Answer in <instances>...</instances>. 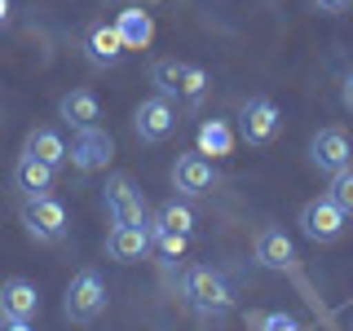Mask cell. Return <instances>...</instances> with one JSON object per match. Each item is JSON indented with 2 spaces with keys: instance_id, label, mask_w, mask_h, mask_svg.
<instances>
[{
  "instance_id": "3957f363",
  "label": "cell",
  "mask_w": 353,
  "mask_h": 331,
  "mask_svg": "<svg viewBox=\"0 0 353 331\" xmlns=\"http://www.w3.org/2000/svg\"><path fill=\"white\" fill-rule=\"evenodd\" d=\"M102 203H106V217L115 221V225H150V217H146V199H141V190L128 181L124 172L106 177Z\"/></svg>"
},
{
  "instance_id": "44dd1931",
  "label": "cell",
  "mask_w": 353,
  "mask_h": 331,
  "mask_svg": "<svg viewBox=\"0 0 353 331\" xmlns=\"http://www.w3.org/2000/svg\"><path fill=\"white\" fill-rule=\"evenodd\" d=\"M150 225L168 230V234H190V230H194V212H190L185 203H176V199H172V203H163L159 212H154Z\"/></svg>"
},
{
  "instance_id": "f1b7e54d",
  "label": "cell",
  "mask_w": 353,
  "mask_h": 331,
  "mask_svg": "<svg viewBox=\"0 0 353 331\" xmlns=\"http://www.w3.org/2000/svg\"><path fill=\"white\" fill-rule=\"evenodd\" d=\"M5 331H31V323H5Z\"/></svg>"
},
{
  "instance_id": "8fae6325",
  "label": "cell",
  "mask_w": 353,
  "mask_h": 331,
  "mask_svg": "<svg viewBox=\"0 0 353 331\" xmlns=\"http://www.w3.org/2000/svg\"><path fill=\"white\" fill-rule=\"evenodd\" d=\"M40 314V292L27 279L0 283V323H31Z\"/></svg>"
},
{
  "instance_id": "9c48e42d",
  "label": "cell",
  "mask_w": 353,
  "mask_h": 331,
  "mask_svg": "<svg viewBox=\"0 0 353 331\" xmlns=\"http://www.w3.org/2000/svg\"><path fill=\"white\" fill-rule=\"evenodd\" d=\"M110 154H115V141H110V132L93 124V128H80V132H75V141H71V150H66V159H71L80 172H97V168H106V163H110Z\"/></svg>"
},
{
  "instance_id": "6da1fadb",
  "label": "cell",
  "mask_w": 353,
  "mask_h": 331,
  "mask_svg": "<svg viewBox=\"0 0 353 331\" xmlns=\"http://www.w3.org/2000/svg\"><path fill=\"white\" fill-rule=\"evenodd\" d=\"M181 296L199 318H221L234 309V292H230L225 274L212 270V265H190L181 274Z\"/></svg>"
},
{
  "instance_id": "83f0119b",
  "label": "cell",
  "mask_w": 353,
  "mask_h": 331,
  "mask_svg": "<svg viewBox=\"0 0 353 331\" xmlns=\"http://www.w3.org/2000/svg\"><path fill=\"white\" fill-rule=\"evenodd\" d=\"M9 22V0H0V27Z\"/></svg>"
},
{
  "instance_id": "277c9868",
  "label": "cell",
  "mask_w": 353,
  "mask_h": 331,
  "mask_svg": "<svg viewBox=\"0 0 353 331\" xmlns=\"http://www.w3.org/2000/svg\"><path fill=\"white\" fill-rule=\"evenodd\" d=\"M283 128V115L279 106H274V97H248L239 110V137L248 141V146H270L274 137H279Z\"/></svg>"
},
{
  "instance_id": "d6986e66",
  "label": "cell",
  "mask_w": 353,
  "mask_h": 331,
  "mask_svg": "<svg viewBox=\"0 0 353 331\" xmlns=\"http://www.w3.org/2000/svg\"><path fill=\"white\" fill-rule=\"evenodd\" d=\"M234 150V128L225 124V119H203L199 124V154H212V159H225V154Z\"/></svg>"
},
{
  "instance_id": "2e32d148",
  "label": "cell",
  "mask_w": 353,
  "mask_h": 331,
  "mask_svg": "<svg viewBox=\"0 0 353 331\" xmlns=\"http://www.w3.org/2000/svg\"><path fill=\"white\" fill-rule=\"evenodd\" d=\"M115 31H119V40H124V49H150L154 18L146 14V9L128 5V9H119V14H115Z\"/></svg>"
},
{
  "instance_id": "5b68a950",
  "label": "cell",
  "mask_w": 353,
  "mask_h": 331,
  "mask_svg": "<svg viewBox=\"0 0 353 331\" xmlns=\"http://www.w3.org/2000/svg\"><path fill=\"white\" fill-rule=\"evenodd\" d=\"M22 225H27V234L36 243H58L66 234V208L53 194L27 199V203H22Z\"/></svg>"
},
{
  "instance_id": "e0dca14e",
  "label": "cell",
  "mask_w": 353,
  "mask_h": 331,
  "mask_svg": "<svg viewBox=\"0 0 353 331\" xmlns=\"http://www.w3.org/2000/svg\"><path fill=\"white\" fill-rule=\"evenodd\" d=\"M53 172H58V168H49V163L27 159V154H22V159L14 163V185H18L27 199H40V194L53 190Z\"/></svg>"
},
{
  "instance_id": "ac0fdd59",
  "label": "cell",
  "mask_w": 353,
  "mask_h": 331,
  "mask_svg": "<svg viewBox=\"0 0 353 331\" xmlns=\"http://www.w3.org/2000/svg\"><path fill=\"white\" fill-rule=\"evenodd\" d=\"M22 154H27V159L49 163V168H62V163H66V141H62L58 128H36L27 137V146H22Z\"/></svg>"
},
{
  "instance_id": "7402d4cb",
  "label": "cell",
  "mask_w": 353,
  "mask_h": 331,
  "mask_svg": "<svg viewBox=\"0 0 353 331\" xmlns=\"http://www.w3.org/2000/svg\"><path fill=\"white\" fill-rule=\"evenodd\" d=\"M203 93H208V71L203 66H194V62H185V71H181V102L185 106H203Z\"/></svg>"
},
{
  "instance_id": "603a6c76",
  "label": "cell",
  "mask_w": 353,
  "mask_h": 331,
  "mask_svg": "<svg viewBox=\"0 0 353 331\" xmlns=\"http://www.w3.org/2000/svg\"><path fill=\"white\" fill-rule=\"evenodd\" d=\"M150 248L159 252L163 261H181L185 257V234H168V230L150 225Z\"/></svg>"
},
{
  "instance_id": "cb8c5ba5",
  "label": "cell",
  "mask_w": 353,
  "mask_h": 331,
  "mask_svg": "<svg viewBox=\"0 0 353 331\" xmlns=\"http://www.w3.org/2000/svg\"><path fill=\"white\" fill-rule=\"evenodd\" d=\"M327 199L340 208L345 217H353V168H345V172H336L331 177V190H327Z\"/></svg>"
},
{
  "instance_id": "52a82bcc",
  "label": "cell",
  "mask_w": 353,
  "mask_h": 331,
  "mask_svg": "<svg viewBox=\"0 0 353 331\" xmlns=\"http://www.w3.org/2000/svg\"><path fill=\"white\" fill-rule=\"evenodd\" d=\"M309 159H314V168L323 172H345L353 168V137L345 128H318L314 141H309Z\"/></svg>"
},
{
  "instance_id": "ba28073f",
  "label": "cell",
  "mask_w": 353,
  "mask_h": 331,
  "mask_svg": "<svg viewBox=\"0 0 353 331\" xmlns=\"http://www.w3.org/2000/svg\"><path fill=\"white\" fill-rule=\"evenodd\" d=\"M345 225H349V217L340 212L327 194L309 199V203L301 208V230H305V239H314V243H336L340 234H345Z\"/></svg>"
},
{
  "instance_id": "5bb4252c",
  "label": "cell",
  "mask_w": 353,
  "mask_h": 331,
  "mask_svg": "<svg viewBox=\"0 0 353 331\" xmlns=\"http://www.w3.org/2000/svg\"><path fill=\"white\" fill-rule=\"evenodd\" d=\"M256 265H265V270H292L296 265V243L287 239L279 225H265L256 234Z\"/></svg>"
},
{
  "instance_id": "30bf717a",
  "label": "cell",
  "mask_w": 353,
  "mask_h": 331,
  "mask_svg": "<svg viewBox=\"0 0 353 331\" xmlns=\"http://www.w3.org/2000/svg\"><path fill=\"white\" fill-rule=\"evenodd\" d=\"M172 185H176V194H185V199L208 194V190L216 185V168H212V159H203L199 150L181 154V159L172 163Z\"/></svg>"
},
{
  "instance_id": "4fadbf2b",
  "label": "cell",
  "mask_w": 353,
  "mask_h": 331,
  "mask_svg": "<svg viewBox=\"0 0 353 331\" xmlns=\"http://www.w3.org/2000/svg\"><path fill=\"white\" fill-rule=\"evenodd\" d=\"M106 252H110V261H119V265L146 261V252H150V225H115L106 234Z\"/></svg>"
},
{
  "instance_id": "7a4b0ae2",
  "label": "cell",
  "mask_w": 353,
  "mask_h": 331,
  "mask_svg": "<svg viewBox=\"0 0 353 331\" xmlns=\"http://www.w3.org/2000/svg\"><path fill=\"white\" fill-rule=\"evenodd\" d=\"M62 309H66L71 323H93V318L106 309V283H102V274H97V270H80V274H75L71 287H66Z\"/></svg>"
},
{
  "instance_id": "8992f818",
  "label": "cell",
  "mask_w": 353,
  "mask_h": 331,
  "mask_svg": "<svg viewBox=\"0 0 353 331\" xmlns=\"http://www.w3.org/2000/svg\"><path fill=\"white\" fill-rule=\"evenodd\" d=\"M132 128H137V137L146 141V146H159V141H168L176 132V110L168 97H146L137 110H132Z\"/></svg>"
},
{
  "instance_id": "d4e9b609",
  "label": "cell",
  "mask_w": 353,
  "mask_h": 331,
  "mask_svg": "<svg viewBox=\"0 0 353 331\" xmlns=\"http://www.w3.org/2000/svg\"><path fill=\"white\" fill-rule=\"evenodd\" d=\"M252 331H301V323H296L292 314H252Z\"/></svg>"
},
{
  "instance_id": "9a60e30c",
  "label": "cell",
  "mask_w": 353,
  "mask_h": 331,
  "mask_svg": "<svg viewBox=\"0 0 353 331\" xmlns=\"http://www.w3.org/2000/svg\"><path fill=\"white\" fill-rule=\"evenodd\" d=\"M58 115L80 132V128H93L97 119H102V102H97L93 88H71V93L58 102Z\"/></svg>"
},
{
  "instance_id": "484cf974",
  "label": "cell",
  "mask_w": 353,
  "mask_h": 331,
  "mask_svg": "<svg viewBox=\"0 0 353 331\" xmlns=\"http://www.w3.org/2000/svg\"><path fill=\"white\" fill-rule=\"evenodd\" d=\"M314 5H318V14H349L353 0H314Z\"/></svg>"
},
{
  "instance_id": "7c38bea8",
  "label": "cell",
  "mask_w": 353,
  "mask_h": 331,
  "mask_svg": "<svg viewBox=\"0 0 353 331\" xmlns=\"http://www.w3.org/2000/svg\"><path fill=\"white\" fill-rule=\"evenodd\" d=\"M124 40H119V31H115V22H93V27L84 31V58L93 62V66H119L124 62Z\"/></svg>"
},
{
  "instance_id": "4316f807",
  "label": "cell",
  "mask_w": 353,
  "mask_h": 331,
  "mask_svg": "<svg viewBox=\"0 0 353 331\" xmlns=\"http://www.w3.org/2000/svg\"><path fill=\"white\" fill-rule=\"evenodd\" d=\"M340 102H345V110H353V71L345 75V88H340Z\"/></svg>"
},
{
  "instance_id": "ffe728a7",
  "label": "cell",
  "mask_w": 353,
  "mask_h": 331,
  "mask_svg": "<svg viewBox=\"0 0 353 331\" xmlns=\"http://www.w3.org/2000/svg\"><path fill=\"white\" fill-rule=\"evenodd\" d=\"M181 71H185V62H176V58H159L150 66V80H154V88H159V97H172L181 93Z\"/></svg>"
}]
</instances>
